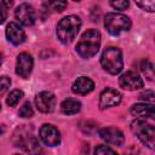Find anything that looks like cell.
I'll use <instances>...</instances> for the list:
<instances>
[{
	"label": "cell",
	"mask_w": 155,
	"mask_h": 155,
	"mask_svg": "<svg viewBox=\"0 0 155 155\" xmlns=\"http://www.w3.org/2000/svg\"><path fill=\"white\" fill-rule=\"evenodd\" d=\"M101 46V33L97 29H87L76 44V52L81 58L88 59L97 54Z\"/></svg>",
	"instance_id": "cell-1"
},
{
	"label": "cell",
	"mask_w": 155,
	"mask_h": 155,
	"mask_svg": "<svg viewBox=\"0 0 155 155\" xmlns=\"http://www.w3.org/2000/svg\"><path fill=\"white\" fill-rule=\"evenodd\" d=\"M80 27H81V19L78 16L75 15L67 16L62 18L57 24V36L63 44H69L78 35Z\"/></svg>",
	"instance_id": "cell-2"
},
{
	"label": "cell",
	"mask_w": 155,
	"mask_h": 155,
	"mask_svg": "<svg viewBox=\"0 0 155 155\" xmlns=\"http://www.w3.org/2000/svg\"><path fill=\"white\" fill-rule=\"evenodd\" d=\"M101 64L107 73H109L111 75L119 74L124 68L121 51L114 46L107 47L101 56Z\"/></svg>",
	"instance_id": "cell-3"
},
{
	"label": "cell",
	"mask_w": 155,
	"mask_h": 155,
	"mask_svg": "<svg viewBox=\"0 0 155 155\" xmlns=\"http://www.w3.org/2000/svg\"><path fill=\"white\" fill-rule=\"evenodd\" d=\"M104 27L108 33L111 35H120L121 33L128 31L131 28V19L122 15L116 12L107 13L104 17Z\"/></svg>",
	"instance_id": "cell-4"
},
{
	"label": "cell",
	"mask_w": 155,
	"mask_h": 155,
	"mask_svg": "<svg viewBox=\"0 0 155 155\" xmlns=\"http://www.w3.org/2000/svg\"><path fill=\"white\" fill-rule=\"evenodd\" d=\"M131 130L138 137V139L143 144H145L149 149L154 148L155 130L151 124H148L144 120H134L131 124Z\"/></svg>",
	"instance_id": "cell-5"
},
{
	"label": "cell",
	"mask_w": 155,
	"mask_h": 155,
	"mask_svg": "<svg viewBox=\"0 0 155 155\" xmlns=\"http://www.w3.org/2000/svg\"><path fill=\"white\" fill-rule=\"evenodd\" d=\"M15 17H16V19H17L21 24L27 25V27L33 25L34 22H35V18H36L35 11H34L33 6L29 5V4H27V2L21 4V5L15 10Z\"/></svg>",
	"instance_id": "cell-6"
},
{
	"label": "cell",
	"mask_w": 155,
	"mask_h": 155,
	"mask_svg": "<svg viewBox=\"0 0 155 155\" xmlns=\"http://www.w3.org/2000/svg\"><path fill=\"white\" fill-rule=\"evenodd\" d=\"M40 138L48 147H56L61 143V133L57 127L51 124H45L40 128Z\"/></svg>",
	"instance_id": "cell-7"
},
{
	"label": "cell",
	"mask_w": 155,
	"mask_h": 155,
	"mask_svg": "<svg viewBox=\"0 0 155 155\" xmlns=\"http://www.w3.org/2000/svg\"><path fill=\"white\" fill-rule=\"evenodd\" d=\"M35 105L36 109L41 113H51L56 107V97L48 91H42L35 97Z\"/></svg>",
	"instance_id": "cell-8"
},
{
	"label": "cell",
	"mask_w": 155,
	"mask_h": 155,
	"mask_svg": "<svg viewBox=\"0 0 155 155\" xmlns=\"http://www.w3.org/2000/svg\"><path fill=\"white\" fill-rule=\"evenodd\" d=\"M33 57L27 53L22 52L17 56V62H16V74L19 75L23 79H28L31 70H33Z\"/></svg>",
	"instance_id": "cell-9"
},
{
	"label": "cell",
	"mask_w": 155,
	"mask_h": 155,
	"mask_svg": "<svg viewBox=\"0 0 155 155\" xmlns=\"http://www.w3.org/2000/svg\"><path fill=\"white\" fill-rule=\"evenodd\" d=\"M119 85L124 88V90H128V91H134L138 88H142L144 82L142 80V78L134 73V71H126L124 73L120 78H119Z\"/></svg>",
	"instance_id": "cell-10"
},
{
	"label": "cell",
	"mask_w": 155,
	"mask_h": 155,
	"mask_svg": "<svg viewBox=\"0 0 155 155\" xmlns=\"http://www.w3.org/2000/svg\"><path fill=\"white\" fill-rule=\"evenodd\" d=\"M121 98H122V96L119 91L110 88V87H107L102 91V93L99 96V108L107 109V108L116 107L117 104H120Z\"/></svg>",
	"instance_id": "cell-11"
},
{
	"label": "cell",
	"mask_w": 155,
	"mask_h": 155,
	"mask_svg": "<svg viewBox=\"0 0 155 155\" xmlns=\"http://www.w3.org/2000/svg\"><path fill=\"white\" fill-rule=\"evenodd\" d=\"M99 137L107 142L108 144H113V145H122L124 142H125V137H124V133L117 130V128H114V127H105V128H102L99 131Z\"/></svg>",
	"instance_id": "cell-12"
},
{
	"label": "cell",
	"mask_w": 155,
	"mask_h": 155,
	"mask_svg": "<svg viewBox=\"0 0 155 155\" xmlns=\"http://www.w3.org/2000/svg\"><path fill=\"white\" fill-rule=\"evenodd\" d=\"M6 38L11 44L21 45L25 41V33L18 23L11 22L6 27Z\"/></svg>",
	"instance_id": "cell-13"
},
{
	"label": "cell",
	"mask_w": 155,
	"mask_h": 155,
	"mask_svg": "<svg viewBox=\"0 0 155 155\" xmlns=\"http://www.w3.org/2000/svg\"><path fill=\"white\" fill-rule=\"evenodd\" d=\"M94 88V82L87 78V76H80L74 82H73V86H71V90L74 93L76 94H87L90 92H92Z\"/></svg>",
	"instance_id": "cell-14"
},
{
	"label": "cell",
	"mask_w": 155,
	"mask_h": 155,
	"mask_svg": "<svg viewBox=\"0 0 155 155\" xmlns=\"http://www.w3.org/2000/svg\"><path fill=\"white\" fill-rule=\"evenodd\" d=\"M130 113L136 117L142 119H153L155 115L154 105L147 103H136L130 108Z\"/></svg>",
	"instance_id": "cell-15"
},
{
	"label": "cell",
	"mask_w": 155,
	"mask_h": 155,
	"mask_svg": "<svg viewBox=\"0 0 155 155\" xmlns=\"http://www.w3.org/2000/svg\"><path fill=\"white\" fill-rule=\"evenodd\" d=\"M23 149L29 154V155H41L42 153V147L39 143L38 138L34 136H29L25 139H23V142L21 143Z\"/></svg>",
	"instance_id": "cell-16"
},
{
	"label": "cell",
	"mask_w": 155,
	"mask_h": 155,
	"mask_svg": "<svg viewBox=\"0 0 155 155\" xmlns=\"http://www.w3.org/2000/svg\"><path fill=\"white\" fill-rule=\"evenodd\" d=\"M61 110L65 115H74L78 114L81 110V103L78 99L74 98H68L62 102L61 104Z\"/></svg>",
	"instance_id": "cell-17"
},
{
	"label": "cell",
	"mask_w": 155,
	"mask_h": 155,
	"mask_svg": "<svg viewBox=\"0 0 155 155\" xmlns=\"http://www.w3.org/2000/svg\"><path fill=\"white\" fill-rule=\"evenodd\" d=\"M22 97H23V91H21V90H13V91L10 92L8 97L6 98V103L10 107H16L18 104V102L21 101Z\"/></svg>",
	"instance_id": "cell-18"
},
{
	"label": "cell",
	"mask_w": 155,
	"mask_h": 155,
	"mask_svg": "<svg viewBox=\"0 0 155 155\" xmlns=\"http://www.w3.org/2000/svg\"><path fill=\"white\" fill-rule=\"evenodd\" d=\"M140 70L143 71V74L145 75V78H148V80H153L154 79V65L148 61L144 59L140 63Z\"/></svg>",
	"instance_id": "cell-19"
},
{
	"label": "cell",
	"mask_w": 155,
	"mask_h": 155,
	"mask_svg": "<svg viewBox=\"0 0 155 155\" xmlns=\"http://www.w3.org/2000/svg\"><path fill=\"white\" fill-rule=\"evenodd\" d=\"M93 155H119L115 150H113L108 145H98L94 149V154Z\"/></svg>",
	"instance_id": "cell-20"
},
{
	"label": "cell",
	"mask_w": 155,
	"mask_h": 155,
	"mask_svg": "<svg viewBox=\"0 0 155 155\" xmlns=\"http://www.w3.org/2000/svg\"><path fill=\"white\" fill-rule=\"evenodd\" d=\"M34 115V110L29 102H25L23 107L19 109V116L21 117H31Z\"/></svg>",
	"instance_id": "cell-21"
},
{
	"label": "cell",
	"mask_w": 155,
	"mask_h": 155,
	"mask_svg": "<svg viewBox=\"0 0 155 155\" xmlns=\"http://www.w3.org/2000/svg\"><path fill=\"white\" fill-rule=\"evenodd\" d=\"M11 86V79L6 75L0 76V96H2Z\"/></svg>",
	"instance_id": "cell-22"
},
{
	"label": "cell",
	"mask_w": 155,
	"mask_h": 155,
	"mask_svg": "<svg viewBox=\"0 0 155 155\" xmlns=\"http://www.w3.org/2000/svg\"><path fill=\"white\" fill-rule=\"evenodd\" d=\"M136 5H138L142 10L149 11V12H154L155 11V1L150 0V1H137Z\"/></svg>",
	"instance_id": "cell-23"
},
{
	"label": "cell",
	"mask_w": 155,
	"mask_h": 155,
	"mask_svg": "<svg viewBox=\"0 0 155 155\" xmlns=\"http://www.w3.org/2000/svg\"><path fill=\"white\" fill-rule=\"evenodd\" d=\"M47 6L51 7V10L56 11V12H62L65 7H67V2L65 1H52V2H47Z\"/></svg>",
	"instance_id": "cell-24"
},
{
	"label": "cell",
	"mask_w": 155,
	"mask_h": 155,
	"mask_svg": "<svg viewBox=\"0 0 155 155\" xmlns=\"http://www.w3.org/2000/svg\"><path fill=\"white\" fill-rule=\"evenodd\" d=\"M110 6L114 7L115 10H126L128 6H130V2L126 1V0H120V1H110Z\"/></svg>",
	"instance_id": "cell-25"
},
{
	"label": "cell",
	"mask_w": 155,
	"mask_h": 155,
	"mask_svg": "<svg viewBox=\"0 0 155 155\" xmlns=\"http://www.w3.org/2000/svg\"><path fill=\"white\" fill-rule=\"evenodd\" d=\"M154 97H155V94H154V92H153L151 90H147L145 92H142V93L139 94V98H140V99H143V101H145V102H150V104H153Z\"/></svg>",
	"instance_id": "cell-26"
},
{
	"label": "cell",
	"mask_w": 155,
	"mask_h": 155,
	"mask_svg": "<svg viewBox=\"0 0 155 155\" xmlns=\"http://www.w3.org/2000/svg\"><path fill=\"white\" fill-rule=\"evenodd\" d=\"M6 19V8L0 5V24H2Z\"/></svg>",
	"instance_id": "cell-27"
},
{
	"label": "cell",
	"mask_w": 155,
	"mask_h": 155,
	"mask_svg": "<svg viewBox=\"0 0 155 155\" xmlns=\"http://www.w3.org/2000/svg\"><path fill=\"white\" fill-rule=\"evenodd\" d=\"M5 132V126L4 125H0V134H2Z\"/></svg>",
	"instance_id": "cell-28"
},
{
	"label": "cell",
	"mask_w": 155,
	"mask_h": 155,
	"mask_svg": "<svg viewBox=\"0 0 155 155\" xmlns=\"http://www.w3.org/2000/svg\"><path fill=\"white\" fill-rule=\"evenodd\" d=\"M2 61H4V58H2V54L0 53V65L2 64Z\"/></svg>",
	"instance_id": "cell-29"
},
{
	"label": "cell",
	"mask_w": 155,
	"mask_h": 155,
	"mask_svg": "<svg viewBox=\"0 0 155 155\" xmlns=\"http://www.w3.org/2000/svg\"><path fill=\"white\" fill-rule=\"evenodd\" d=\"M0 109H1V104H0Z\"/></svg>",
	"instance_id": "cell-30"
},
{
	"label": "cell",
	"mask_w": 155,
	"mask_h": 155,
	"mask_svg": "<svg viewBox=\"0 0 155 155\" xmlns=\"http://www.w3.org/2000/svg\"><path fill=\"white\" fill-rule=\"evenodd\" d=\"M15 155H18V154H15Z\"/></svg>",
	"instance_id": "cell-31"
}]
</instances>
